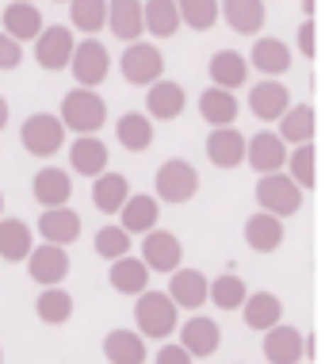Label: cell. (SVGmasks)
Listing matches in <instances>:
<instances>
[{"mask_svg":"<svg viewBox=\"0 0 325 364\" xmlns=\"http://www.w3.org/2000/svg\"><path fill=\"white\" fill-rule=\"evenodd\" d=\"M0 27H4V35L8 38H16V43H27V38H35L43 35V12H38L35 4H27V0H12V4L0 12Z\"/></svg>","mask_w":325,"mask_h":364,"instance_id":"5bb4252c","label":"cell"},{"mask_svg":"<svg viewBox=\"0 0 325 364\" xmlns=\"http://www.w3.org/2000/svg\"><path fill=\"white\" fill-rule=\"evenodd\" d=\"M69 19L77 31L96 38V31L107 27V0H69Z\"/></svg>","mask_w":325,"mask_h":364,"instance_id":"ab89813d","label":"cell"},{"mask_svg":"<svg viewBox=\"0 0 325 364\" xmlns=\"http://www.w3.org/2000/svg\"><path fill=\"white\" fill-rule=\"evenodd\" d=\"M19 142H23V150L31 157H54L57 150H62V142H65V127H62L57 115L38 112V115H31V119L19 127Z\"/></svg>","mask_w":325,"mask_h":364,"instance_id":"8992f818","label":"cell"},{"mask_svg":"<svg viewBox=\"0 0 325 364\" xmlns=\"http://www.w3.org/2000/svg\"><path fill=\"white\" fill-rule=\"evenodd\" d=\"M0 364H4V349H0Z\"/></svg>","mask_w":325,"mask_h":364,"instance_id":"681fc988","label":"cell"},{"mask_svg":"<svg viewBox=\"0 0 325 364\" xmlns=\"http://www.w3.org/2000/svg\"><path fill=\"white\" fill-rule=\"evenodd\" d=\"M206 73L214 77V88L233 92V88H241L245 77H249V62H245L238 50H219L211 58V65H206Z\"/></svg>","mask_w":325,"mask_h":364,"instance_id":"d6a6232c","label":"cell"},{"mask_svg":"<svg viewBox=\"0 0 325 364\" xmlns=\"http://www.w3.org/2000/svg\"><path fill=\"white\" fill-rule=\"evenodd\" d=\"M115 139H119V146H123V150H131V154L150 150V142H153L150 115H145V112H126L123 119L115 123Z\"/></svg>","mask_w":325,"mask_h":364,"instance_id":"e575fe53","label":"cell"},{"mask_svg":"<svg viewBox=\"0 0 325 364\" xmlns=\"http://www.w3.org/2000/svg\"><path fill=\"white\" fill-rule=\"evenodd\" d=\"M107 123V104L96 88H73L62 96V127L77 134H96Z\"/></svg>","mask_w":325,"mask_h":364,"instance_id":"7a4b0ae2","label":"cell"},{"mask_svg":"<svg viewBox=\"0 0 325 364\" xmlns=\"http://www.w3.org/2000/svg\"><path fill=\"white\" fill-rule=\"evenodd\" d=\"M188 357H211V353H219L222 346V330H219V322L214 318H206V314H195V318L184 322V330H180V341H176Z\"/></svg>","mask_w":325,"mask_h":364,"instance_id":"8fae6325","label":"cell"},{"mask_svg":"<svg viewBox=\"0 0 325 364\" xmlns=\"http://www.w3.org/2000/svg\"><path fill=\"white\" fill-rule=\"evenodd\" d=\"M107 146L96 139V134H81L73 146H69V169L81 176H100L107 173Z\"/></svg>","mask_w":325,"mask_h":364,"instance_id":"603a6c76","label":"cell"},{"mask_svg":"<svg viewBox=\"0 0 325 364\" xmlns=\"http://www.w3.org/2000/svg\"><path fill=\"white\" fill-rule=\"evenodd\" d=\"M180 23L192 31H211L219 23V0H176Z\"/></svg>","mask_w":325,"mask_h":364,"instance_id":"60d3db41","label":"cell"},{"mask_svg":"<svg viewBox=\"0 0 325 364\" xmlns=\"http://www.w3.org/2000/svg\"><path fill=\"white\" fill-rule=\"evenodd\" d=\"M27 4H35V0H27Z\"/></svg>","mask_w":325,"mask_h":364,"instance_id":"f907efd6","label":"cell"},{"mask_svg":"<svg viewBox=\"0 0 325 364\" xmlns=\"http://www.w3.org/2000/svg\"><path fill=\"white\" fill-rule=\"evenodd\" d=\"M96 253H100L104 261H119V257H131V234L123 230V226H100L96 230Z\"/></svg>","mask_w":325,"mask_h":364,"instance_id":"b9f144b4","label":"cell"},{"mask_svg":"<svg viewBox=\"0 0 325 364\" xmlns=\"http://www.w3.org/2000/svg\"><path fill=\"white\" fill-rule=\"evenodd\" d=\"M199 192V169L184 157H169L157 169V200L165 203H192Z\"/></svg>","mask_w":325,"mask_h":364,"instance_id":"277c9868","label":"cell"},{"mask_svg":"<svg viewBox=\"0 0 325 364\" xmlns=\"http://www.w3.org/2000/svg\"><path fill=\"white\" fill-rule=\"evenodd\" d=\"M104 357L111 364H145V338L138 330H111L104 338Z\"/></svg>","mask_w":325,"mask_h":364,"instance_id":"83f0119b","label":"cell"},{"mask_svg":"<svg viewBox=\"0 0 325 364\" xmlns=\"http://www.w3.org/2000/svg\"><path fill=\"white\" fill-rule=\"evenodd\" d=\"M283 169H287V176L299 188H307V192L318 188V150H314V142L287 150V165H283Z\"/></svg>","mask_w":325,"mask_h":364,"instance_id":"74e56055","label":"cell"},{"mask_svg":"<svg viewBox=\"0 0 325 364\" xmlns=\"http://www.w3.org/2000/svg\"><path fill=\"white\" fill-rule=\"evenodd\" d=\"M180 257H184V250H180V238L169 230H150L145 234V242H142V264L150 272H172L180 269Z\"/></svg>","mask_w":325,"mask_h":364,"instance_id":"30bf717a","label":"cell"},{"mask_svg":"<svg viewBox=\"0 0 325 364\" xmlns=\"http://www.w3.org/2000/svg\"><path fill=\"white\" fill-rule=\"evenodd\" d=\"M107 27H111V35L123 38V43H138L145 31L142 0H107Z\"/></svg>","mask_w":325,"mask_h":364,"instance_id":"d6986e66","label":"cell"},{"mask_svg":"<svg viewBox=\"0 0 325 364\" xmlns=\"http://www.w3.org/2000/svg\"><path fill=\"white\" fill-rule=\"evenodd\" d=\"M8 115H12V112H8V100H4V96H0V131H4V127H8Z\"/></svg>","mask_w":325,"mask_h":364,"instance_id":"bcb514c9","label":"cell"},{"mask_svg":"<svg viewBox=\"0 0 325 364\" xmlns=\"http://www.w3.org/2000/svg\"><path fill=\"white\" fill-rule=\"evenodd\" d=\"M153 364H192V357L180 346H161V349H157V357H153Z\"/></svg>","mask_w":325,"mask_h":364,"instance_id":"f6af8a7d","label":"cell"},{"mask_svg":"<svg viewBox=\"0 0 325 364\" xmlns=\"http://www.w3.org/2000/svg\"><path fill=\"white\" fill-rule=\"evenodd\" d=\"M69 70H73V77H77V88H96V85L107 81V73H111V54H107L104 43L84 38V43L73 46Z\"/></svg>","mask_w":325,"mask_h":364,"instance_id":"52a82bcc","label":"cell"},{"mask_svg":"<svg viewBox=\"0 0 325 364\" xmlns=\"http://www.w3.org/2000/svg\"><path fill=\"white\" fill-rule=\"evenodd\" d=\"M206 299H214V307H219V311H241V303L249 299V288H245L241 277H233V272H222V277L211 280V288H206Z\"/></svg>","mask_w":325,"mask_h":364,"instance_id":"f35d334b","label":"cell"},{"mask_svg":"<svg viewBox=\"0 0 325 364\" xmlns=\"http://www.w3.org/2000/svg\"><path fill=\"white\" fill-rule=\"evenodd\" d=\"M245 311V326L257 330V333H268L272 326L283 322V303L275 299L272 291H249V299L241 303Z\"/></svg>","mask_w":325,"mask_h":364,"instance_id":"484cf974","label":"cell"},{"mask_svg":"<svg viewBox=\"0 0 325 364\" xmlns=\"http://www.w3.org/2000/svg\"><path fill=\"white\" fill-rule=\"evenodd\" d=\"M119 70H123V77L131 85H142V88H150V85H157L165 77V54L157 50L153 43H131L123 50V62H119Z\"/></svg>","mask_w":325,"mask_h":364,"instance_id":"5b68a950","label":"cell"},{"mask_svg":"<svg viewBox=\"0 0 325 364\" xmlns=\"http://www.w3.org/2000/svg\"><path fill=\"white\" fill-rule=\"evenodd\" d=\"M245 161H249L260 176L280 173L283 165H287V146H283L280 134L260 131V134H253V139H249V146H245Z\"/></svg>","mask_w":325,"mask_h":364,"instance_id":"4fadbf2b","label":"cell"},{"mask_svg":"<svg viewBox=\"0 0 325 364\" xmlns=\"http://www.w3.org/2000/svg\"><path fill=\"white\" fill-rule=\"evenodd\" d=\"M314 8H318V0H302V12H307V19L314 16Z\"/></svg>","mask_w":325,"mask_h":364,"instance_id":"7dc6e473","label":"cell"},{"mask_svg":"<svg viewBox=\"0 0 325 364\" xmlns=\"http://www.w3.org/2000/svg\"><path fill=\"white\" fill-rule=\"evenodd\" d=\"M107 284L119 295H142V291H150V269L134 257H119L107 269Z\"/></svg>","mask_w":325,"mask_h":364,"instance_id":"f546056e","label":"cell"},{"mask_svg":"<svg viewBox=\"0 0 325 364\" xmlns=\"http://www.w3.org/2000/svg\"><path fill=\"white\" fill-rule=\"evenodd\" d=\"M73 311H77V303L65 288H43L35 299V314L46 326H65V322L73 318Z\"/></svg>","mask_w":325,"mask_h":364,"instance_id":"d590c367","label":"cell"},{"mask_svg":"<svg viewBox=\"0 0 325 364\" xmlns=\"http://www.w3.org/2000/svg\"><path fill=\"white\" fill-rule=\"evenodd\" d=\"M314 131H318V112H314L310 104H291L287 112L280 115L283 146H307V142H314Z\"/></svg>","mask_w":325,"mask_h":364,"instance_id":"7402d4cb","label":"cell"},{"mask_svg":"<svg viewBox=\"0 0 325 364\" xmlns=\"http://www.w3.org/2000/svg\"><path fill=\"white\" fill-rule=\"evenodd\" d=\"M31 192H35V200L43 203V211H50V208H69V200H73V181H69L65 169H54V165H46V169L35 173Z\"/></svg>","mask_w":325,"mask_h":364,"instance_id":"9a60e30c","label":"cell"},{"mask_svg":"<svg viewBox=\"0 0 325 364\" xmlns=\"http://www.w3.org/2000/svg\"><path fill=\"white\" fill-rule=\"evenodd\" d=\"M199 112H203V119L211 123V131L233 127V119H238V100H233V92L211 85V88H203V96H199Z\"/></svg>","mask_w":325,"mask_h":364,"instance_id":"836d02e7","label":"cell"},{"mask_svg":"<svg viewBox=\"0 0 325 364\" xmlns=\"http://www.w3.org/2000/svg\"><path fill=\"white\" fill-rule=\"evenodd\" d=\"M257 203H260V211L275 215V219H291L302 208V188L287 173H268L257 181Z\"/></svg>","mask_w":325,"mask_h":364,"instance_id":"3957f363","label":"cell"},{"mask_svg":"<svg viewBox=\"0 0 325 364\" xmlns=\"http://www.w3.org/2000/svg\"><path fill=\"white\" fill-rule=\"evenodd\" d=\"M23 65V46L16 38L0 35V70H19Z\"/></svg>","mask_w":325,"mask_h":364,"instance_id":"7bdbcfd3","label":"cell"},{"mask_svg":"<svg viewBox=\"0 0 325 364\" xmlns=\"http://www.w3.org/2000/svg\"><path fill=\"white\" fill-rule=\"evenodd\" d=\"M184 104H188V96H184V88L176 81H157L145 88V115H153L161 123L176 119L184 112Z\"/></svg>","mask_w":325,"mask_h":364,"instance_id":"cb8c5ba5","label":"cell"},{"mask_svg":"<svg viewBox=\"0 0 325 364\" xmlns=\"http://www.w3.org/2000/svg\"><path fill=\"white\" fill-rule=\"evenodd\" d=\"M35 250V230L23 219H0V257L27 261Z\"/></svg>","mask_w":325,"mask_h":364,"instance_id":"4dcf8cb0","label":"cell"},{"mask_svg":"<svg viewBox=\"0 0 325 364\" xmlns=\"http://www.w3.org/2000/svg\"><path fill=\"white\" fill-rule=\"evenodd\" d=\"M57 4H62V0H57Z\"/></svg>","mask_w":325,"mask_h":364,"instance_id":"816d5d0a","label":"cell"},{"mask_svg":"<svg viewBox=\"0 0 325 364\" xmlns=\"http://www.w3.org/2000/svg\"><path fill=\"white\" fill-rule=\"evenodd\" d=\"M92 200H96V211L119 215L123 203L131 200V184H126L123 173H100L96 184H92Z\"/></svg>","mask_w":325,"mask_h":364,"instance_id":"1f68e13d","label":"cell"},{"mask_svg":"<svg viewBox=\"0 0 325 364\" xmlns=\"http://www.w3.org/2000/svg\"><path fill=\"white\" fill-rule=\"evenodd\" d=\"M35 230L43 234L46 245H62L65 250V245H73L77 238H81V215H77L73 208H50V211L38 215Z\"/></svg>","mask_w":325,"mask_h":364,"instance_id":"7c38bea8","label":"cell"},{"mask_svg":"<svg viewBox=\"0 0 325 364\" xmlns=\"http://www.w3.org/2000/svg\"><path fill=\"white\" fill-rule=\"evenodd\" d=\"M206 161L214 169H238L245 161V134H238L233 127H219L206 134Z\"/></svg>","mask_w":325,"mask_h":364,"instance_id":"e0dca14e","label":"cell"},{"mask_svg":"<svg viewBox=\"0 0 325 364\" xmlns=\"http://www.w3.org/2000/svg\"><path fill=\"white\" fill-rule=\"evenodd\" d=\"M219 16L238 35H260L264 27V0H219Z\"/></svg>","mask_w":325,"mask_h":364,"instance_id":"d4e9b609","label":"cell"},{"mask_svg":"<svg viewBox=\"0 0 325 364\" xmlns=\"http://www.w3.org/2000/svg\"><path fill=\"white\" fill-rule=\"evenodd\" d=\"M73 46H77V38L69 27L62 23H54V27H43V35L35 38V62L43 65V70H65L69 62H73Z\"/></svg>","mask_w":325,"mask_h":364,"instance_id":"ba28073f","label":"cell"},{"mask_svg":"<svg viewBox=\"0 0 325 364\" xmlns=\"http://www.w3.org/2000/svg\"><path fill=\"white\" fill-rule=\"evenodd\" d=\"M249 107H253V115L264 123H275L283 112L291 107V92H287V85H280V81H257L249 88Z\"/></svg>","mask_w":325,"mask_h":364,"instance_id":"ac0fdd59","label":"cell"},{"mask_svg":"<svg viewBox=\"0 0 325 364\" xmlns=\"http://www.w3.org/2000/svg\"><path fill=\"white\" fill-rule=\"evenodd\" d=\"M27 277L43 288H62L69 277V253L62 245H35L31 257H27Z\"/></svg>","mask_w":325,"mask_h":364,"instance_id":"9c48e42d","label":"cell"},{"mask_svg":"<svg viewBox=\"0 0 325 364\" xmlns=\"http://www.w3.org/2000/svg\"><path fill=\"white\" fill-rule=\"evenodd\" d=\"M245 245L253 253H275L283 245V219H275L268 211H257L245 219Z\"/></svg>","mask_w":325,"mask_h":364,"instance_id":"ffe728a7","label":"cell"},{"mask_svg":"<svg viewBox=\"0 0 325 364\" xmlns=\"http://www.w3.org/2000/svg\"><path fill=\"white\" fill-rule=\"evenodd\" d=\"M145 16V31L153 38H172L180 31V12H176V0H145L142 4Z\"/></svg>","mask_w":325,"mask_h":364,"instance_id":"8d00e7d4","label":"cell"},{"mask_svg":"<svg viewBox=\"0 0 325 364\" xmlns=\"http://www.w3.org/2000/svg\"><path fill=\"white\" fill-rule=\"evenodd\" d=\"M249 65L275 81L280 73L291 70V46L280 43V38H257V43H253V50H249Z\"/></svg>","mask_w":325,"mask_h":364,"instance_id":"4316f807","label":"cell"},{"mask_svg":"<svg viewBox=\"0 0 325 364\" xmlns=\"http://www.w3.org/2000/svg\"><path fill=\"white\" fill-rule=\"evenodd\" d=\"M119 215H123L119 226L126 234H150V230H157V219H161V200H153V196H131Z\"/></svg>","mask_w":325,"mask_h":364,"instance_id":"f1b7e54d","label":"cell"},{"mask_svg":"<svg viewBox=\"0 0 325 364\" xmlns=\"http://www.w3.org/2000/svg\"><path fill=\"white\" fill-rule=\"evenodd\" d=\"M264 357H268L272 364H299L302 357H307V346H302V333L294 326H272L268 333H264Z\"/></svg>","mask_w":325,"mask_h":364,"instance_id":"44dd1931","label":"cell"},{"mask_svg":"<svg viewBox=\"0 0 325 364\" xmlns=\"http://www.w3.org/2000/svg\"><path fill=\"white\" fill-rule=\"evenodd\" d=\"M299 50L307 58L318 54V31H314V19H307V23L299 27Z\"/></svg>","mask_w":325,"mask_h":364,"instance_id":"ee69618b","label":"cell"},{"mask_svg":"<svg viewBox=\"0 0 325 364\" xmlns=\"http://www.w3.org/2000/svg\"><path fill=\"white\" fill-rule=\"evenodd\" d=\"M134 322H138V333H142V338L165 341L169 333H176V326H180V311H176V303L165 291H142L134 303Z\"/></svg>","mask_w":325,"mask_h":364,"instance_id":"6da1fadb","label":"cell"},{"mask_svg":"<svg viewBox=\"0 0 325 364\" xmlns=\"http://www.w3.org/2000/svg\"><path fill=\"white\" fill-rule=\"evenodd\" d=\"M206 288H211V280L203 277L199 269H176L172 280H169V299L176 303V311H199L206 303Z\"/></svg>","mask_w":325,"mask_h":364,"instance_id":"2e32d148","label":"cell"},{"mask_svg":"<svg viewBox=\"0 0 325 364\" xmlns=\"http://www.w3.org/2000/svg\"><path fill=\"white\" fill-rule=\"evenodd\" d=\"M0 215H4V192H0Z\"/></svg>","mask_w":325,"mask_h":364,"instance_id":"c3c4849f","label":"cell"}]
</instances>
